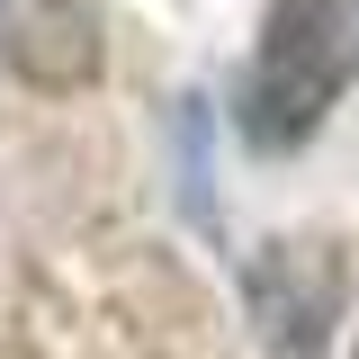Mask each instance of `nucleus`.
<instances>
[{"label": "nucleus", "instance_id": "20e7f679", "mask_svg": "<svg viewBox=\"0 0 359 359\" xmlns=\"http://www.w3.org/2000/svg\"><path fill=\"white\" fill-rule=\"evenodd\" d=\"M351 359H359V351H351Z\"/></svg>", "mask_w": 359, "mask_h": 359}, {"label": "nucleus", "instance_id": "7ed1b4c3", "mask_svg": "<svg viewBox=\"0 0 359 359\" xmlns=\"http://www.w3.org/2000/svg\"><path fill=\"white\" fill-rule=\"evenodd\" d=\"M9 54H18L36 81H54V90L90 81V72H99V18H90V0H36V9L18 18Z\"/></svg>", "mask_w": 359, "mask_h": 359}, {"label": "nucleus", "instance_id": "f257e3e1", "mask_svg": "<svg viewBox=\"0 0 359 359\" xmlns=\"http://www.w3.org/2000/svg\"><path fill=\"white\" fill-rule=\"evenodd\" d=\"M359 81V0H269L261 54L243 81V135L287 153L323 126V108Z\"/></svg>", "mask_w": 359, "mask_h": 359}, {"label": "nucleus", "instance_id": "f03ea898", "mask_svg": "<svg viewBox=\"0 0 359 359\" xmlns=\"http://www.w3.org/2000/svg\"><path fill=\"white\" fill-rule=\"evenodd\" d=\"M332 314H341V261L323 243H269L252 261V323L278 359H314Z\"/></svg>", "mask_w": 359, "mask_h": 359}]
</instances>
